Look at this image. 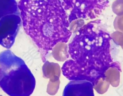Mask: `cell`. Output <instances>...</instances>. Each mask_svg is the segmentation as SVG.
Segmentation results:
<instances>
[{
  "label": "cell",
  "instance_id": "obj_1",
  "mask_svg": "<svg viewBox=\"0 0 123 96\" xmlns=\"http://www.w3.org/2000/svg\"><path fill=\"white\" fill-rule=\"evenodd\" d=\"M18 5L24 30L45 62L54 47L71 36L68 14L60 0H21Z\"/></svg>",
  "mask_w": 123,
  "mask_h": 96
},
{
  "label": "cell",
  "instance_id": "obj_2",
  "mask_svg": "<svg viewBox=\"0 0 123 96\" xmlns=\"http://www.w3.org/2000/svg\"><path fill=\"white\" fill-rule=\"evenodd\" d=\"M108 33L90 22L78 30L68 45L71 59L62 67V74L69 80H86L94 85L98 81L101 55L108 41Z\"/></svg>",
  "mask_w": 123,
  "mask_h": 96
},
{
  "label": "cell",
  "instance_id": "obj_3",
  "mask_svg": "<svg viewBox=\"0 0 123 96\" xmlns=\"http://www.w3.org/2000/svg\"><path fill=\"white\" fill-rule=\"evenodd\" d=\"M36 86L34 76L24 60L9 50L0 54V87L10 96H30Z\"/></svg>",
  "mask_w": 123,
  "mask_h": 96
},
{
  "label": "cell",
  "instance_id": "obj_4",
  "mask_svg": "<svg viewBox=\"0 0 123 96\" xmlns=\"http://www.w3.org/2000/svg\"><path fill=\"white\" fill-rule=\"evenodd\" d=\"M109 0H62L69 23L80 19L95 18L108 5Z\"/></svg>",
  "mask_w": 123,
  "mask_h": 96
},
{
  "label": "cell",
  "instance_id": "obj_5",
  "mask_svg": "<svg viewBox=\"0 0 123 96\" xmlns=\"http://www.w3.org/2000/svg\"><path fill=\"white\" fill-rule=\"evenodd\" d=\"M21 18L16 14L7 15L0 20V45L9 49L13 45L17 35Z\"/></svg>",
  "mask_w": 123,
  "mask_h": 96
},
{
  "label": "cell",
  "instance_id": "obj_6",
  "mask_svg": "<svg viewBox=\"0 0 123 96\" xmlns=\"http://www.w3.org/2000/svg\"><path fill=\"white\" fill-rule=\"evenodd\" d=\"M63 96H94L93 85L86 80H72L65 86Z\"/></svg>",
  "mask_w": 123,
  "mask_h": 96
},
{
  "label": "cell",
  "instance_id": "obj_7",
  "mask_svg": "<svg viewBox=\"0 0 123 96\" xmlns=\"http://www.w3.org/2000/svg\"><path fill=\"white\" fill-rule=\"evenodd\" d=\"M18 8L15 0H0V20L7 15L16 14Z\"/></svg>",
  "mask_w": 123,
  "mask_h": 96
},
{
  "label": "cell",
  "instance_id": "obj_8",
  "mask_svg": "<svg viewBox=\"0 0 123 96\" xmlns=\"http://www.w3.org/2000/svg\"><path fill=\"white\" fill-rule=\"evenodd\" d=\"M105 78L110 84L114 87L119 86L120 83V72L117 68L110 67L105 72Z\"/></svg>",
  "mask_w": 123,
  "mask_h": 96
}]
</instances>
